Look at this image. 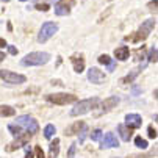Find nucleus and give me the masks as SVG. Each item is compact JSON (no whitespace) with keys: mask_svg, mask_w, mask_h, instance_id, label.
I'll return each instance as SVG.
<instances>
[{"mask_svg":"<svg viewBox=\"0 0 158 158\" xmlns=\"http://www.w3.org/2000/svg\"><path fill=\"white\" fill-rule=\"evenodd\" d=\"M8 46V44H6V41L3 39V38H0V49H5Z\"/></svg>","mask_w":158,"mask_h":158,"instance_id":"36","label":"nucleus"},{"mask_svg":"<svg viewBox=\"0 0 158 158\" xmlns=\"http://www.w3.org/2000/svg\"><path fill=\"white\" fill-rule=\"evenodd\" d=\"M5 56H6V55H5L3 52H0V61H3V60H5Z\"/></svg>","mask_w":158,"mask_h":158,"instance_id":"38","label":"nucleus"},{"mask_svg":"<svg viewBox=\"0 0 158 158\" xmlns=\"http://www.w3.org/2000/svg\"><path fill=\"white\" fill-rule=\"evenodd\" d=\"M99 63L103 64V66H106V64L111 63V58H110L108 55H100V56H99Z\"/></svg>","mask_w":158,"mask_h":158,"instance_id":"27","label":"nucleus"},{"mask_svg":"<svg viewBox=\"0 0 158 158\" xmlns=\"http://www.w3.org/2000/svg\"><path fill=\"white\" fill-rule=\"evenodd\" d=\"M24 150H25V156H33V152H31V149H30L27 144L24 146Z\"/></svg>","mask_w":158,"mask_h":158,"instance_id":"33","label":"nucleus"},{"mask_svg":"<svg viewBox=\"0 0 158 158\" xmlns=\"http://www.w3.org/2000/svg\"><path fill=\"white\" fill-rule=\"evenodd\" d=\"M60 155V139L55 138L53 143L50 144V150H49V156H58Z\"/></svg>","mask_w":158,"mask_h":158,"instance_id":"20","label":"nucleus"},{"mask_svg":"<svg viewBox=\"0 0 158 158\" xmlns=\"http://www.w3.org/2000/svg\"><path fill=\"white\" fill-rule=\"evenodd\" d=\"M135 146L139 147V149H147L149 147V143L146 139H143L141 136H136V138H135Z\"/></svg>","mask_w":158,"mask_h":158,"instance_id":"23","label":"nucleus"},{"mask_svg":"<svg viewBox=\"0 0 158 158\" xmlns=\"http://www.w3.org/2000/svg\"><path fill=\"white\" fill-rule=\"evenodd\" d=\"M49 2H56V0H49Z\"/></svg>","mask_w":158,"mask_h":158,"instance_id":"41","label":"nucleus"},{"mask_svg":"<svg viewBox=\"0 0 158 158\" xmlns=\"http://www.w3.org/2000/svg\"><path fill=\"white\" fill-rule=\"evenodd\" d=\"M85 127V122H81V121H78V122H75V124H72L71 127H67L66 130H64V133L67 135V136H72V135H77L81 128Z\"/></svg>","mask_w":158,"mask_h":158,"instance_id":"18","label":"nucleus"},{"mask_svg":"<svg viewBox=\"0 0 158 158\" xmlns=\"http://www.w3.org/2000/svg\"><path fill=\"white\" fill-rule=\"evenodd\" d=\"M75 3V0H56V5H55V14L56 16H66V14H69L71 13V8L72 5Z\"/></svg>","mask_w":158,"mask_h":158,"instance_id":"8","label":"nucleus"},{"mask_svg":"<svg viewBox=\"0 0 158 158\" xmlns=\"http://www.w3.org/2000/svg\"><path fill=\"white\" fill-rule=\"evenodd\" d=\"M118 133L122 141H128L131 136V127H128L127 124H119L118 125Z\"/></svg>","mask_w":158,"mask_h":158,"instance_id":"15","label":"nucleus"},{"mask_svg":"<svg viewBox=\"0 0 158 158\" xmlns=\"http://www.w3.org/2000/svg\"><path fill=\"white\" fill-rule=\"evenodd\" d=\"M35 156H38V158H42V156H44V152L41 150V147H39V146H36V147H35Z\"/></svg>","mask_w":158,"mask_h":158,"instance_id":"31","label":"nucleus"},{"mask_svg":"<svg viewBox=\"0 0 158 158\" xmlns=\"http://www.w3.org/2000/svg\"><path fill=\"white\" fill-rule=\"evenodd\" d=\"M144 67H146V64H143V66L136 67V69H135V71H131V72H130V74H128L127 77H124V78L121 80V83H122V85H125V83H131V81H133L135 78L138 77V74H139V72H141V71L144 69Z\"/></svg>","mask_w":158,"mask_h":158,"instance_id":"16","label":"nucleus"},{"mask_svg":"<svg viewBox=\"0 0 158 158\" xmlns=\"http://www.w3.org/2000/svg\"><path fill=\"white\" fill-rule=\"evenodd\" d=\"M119 102H121V99H119L118 96H111V97L105 99V100L102 102V105H100L102 113H108V111H111L113 108H116V106L119 105Z\"/></svg>","mask_w":158,"mask_h":158,"instance_id":"12","label":"nucleus"},{"mask_svg":"<svg viewBox=\"0 0 158 158\" xmlns=\"http://www.w3.org/2000/svg\"><path fill=\"white\" fill-rule=\"evenodd\" d=\"M102 135H103L102 130H100V128H96V130L91 131V139H93V141H100V139H102Z\"/></svg>","mask_w":158,"mask_h":158,"instance_id":"24","label":"nucleus"},{"mask_svg":"<svg viewBox=\"0 0 158 158\" xmlns=\"http://www.w3.org/2000/svg\"><path fill=\"white\" fill-rule=\"evenodd\" d=\"M77 135H78V141H80V143H85V139H86V135H88V127L85 125V127H83V128L77 133Z\"/></svg>","mask_w":158,"mask_h":158,"instance_id":"25","label":"nucleus"},{"mask_svg":"<svg viewBox=\"0 0 158 158\" xmlns=\"http://www.w3.org/2000/svg\"><path fill=\"white\" fill-rule=\"evenodd\" d=\"M16 124H19L22 128H25L30 135H35L38 130H39V125H38V121L33 119L31 116L25 114V116H19L16 119Z\"/></svg>","mask_w":158,"mask_h":158,"instance_id":"6","label":"nucleus"},{"mask_svg":"<svg viewBox=\"0 0 158 158\" xmlns=\"http://www.w3.org/2000/svg\"><path fill=\"white\" fill-rule=\"evenodd\" d=\"M28 141H30V133H28V131L24 133V135H20V136H16L14 143H11V144L6 146V152H14V150H17L19 147H24Z\"/></svg>","mask_w":158,"mask_h":158,"instance_id":"9","label":"nucleus"},{"mask_svg":"<svg viewBox=\"0 0 158 158\" xmlns=\"http://www.w3.org/2000/svg\"><path fill=\"white\" fill-rule=\"evenodd\" d=\"M125 122H127V125L131 127V128H138V127H141L143 119H141L139 114H136V113H130V114L125 116Z\"/></svg>","mask_w":158,"mask_h":158,"instance_id":"13","label":"nucleus"},{"mask_svg":"<svg viewBox=\"0 0 158 158\" xmlns=\"http://www.w3.org/2000/svg\"><path fill=\"white\" fill-rule=\"evenodd\" d=\"M155 25H156V20H155V17H152V19H147L144 24H141V28L135 33V35H131L133 38H127V41L130 39V41H133V42H141V41H146L147 39V36L150 35V31L155 28Z\"/></svg>","mask_w":158,"mask_h":158,"instance_id":"3","label":"nucleus"},{"mask_svg":"<svg viewBox=\"0 0 158 158\" xmlns=\"http://www.w3.org/2000/svg\"><path fill=\"white\" fill-rule=\"evenodd\" d=\"M2 2H5V3H6V2H10V0H2Z\"/></svg>","mask_w":158,"mask_h":158,"instance_id":"40","label":"nucleus"},{"mask_svg":"<svg viewBox=\"0 0 158 158\" xmlns=\"http://www.w3.org/2000/svg\"><path fill=\"white\" fill-rule=\"evenodd\" d=\"M56 31H58V25L55 24V22H44V24L41 25L39 33H38V42H41V44L47 42Z\"/></svg>","mask_w":158,"mask_h":158,"instance_id":"5","label":"nucleus"},{"mask_svg":"<svg viewBox=\"0 0 158 158\" xmlns=\"http://www.w3.org/2000/svg\"><path fill=\"white\" fill-rule=\"evenodd\" d=\"M108 2H113V0H108Z\"/></svg>","mask_w":158,"mask_h":158,"instance_id":"42","label":"nucleus"},{"mask_svg":"<svg viewBox=\"0 0 158 158\" xmlns=\"http://www.w3.org/2000/svg\"><path fill=\"white\" fill-rule=\"evenodd\" d=\"M75 149H77V144L72 143L71 147H69V152H67V156H74V155H75Z\"/></svg>","mask_w":158,"mask_h":158,"instance_id":"30","label":"nucleus"},{"mask_svg":"<svg viewBox=\"0 0 158 158\" xmlns=\"http://www.w3.org/2000/svg\"><path fill=\"white\" fill-rule=\"evenodd\" d=\"M150 10H153V11H156V0H153V2H149V5H147Z\"/></svg>","mask_w":158,"mask_h":158,"instance_id":"34","label":"nucleus"},{"mask_svg":"<svg viewBox=\"0 0 158 158\" xmlns=\"http://www.w3.org/2000/svg\"><path fill=\"white\" fill-rule=\"evenodd\" d=\"M131 93L136 96V94H141V89L138 88V86H133V89H131Z\"/></svg>","mask_w":158,"mask_h":158,"instance_id":"35","label":"nucleus"},{"mask_svg":"<svg viewBox=\"0 0 158 158\" xmlns=\"http://www.w3.org/2000/svg\"><path fill=\"white\" fill-rule=\"evenodd\" d=\"M147 133H149V138H152V139L156 138V130H155L153 127H149V128H147Z\"/></svg>","mask_w":158,"mask_h":158,"instance_id":"29","label":"nucleus"},{"mask_svg":"<svg viewBox=\"0 0 158 158\" xmlns=\"http://www.w3.org/2000/svg\"><path fill=\"white\" fill-rule=\"evenodd\" d=\"M106 67H108V71H114L116 64H114V63H110V64H106Z\"/></svg>","mask_w":158,"mask_h":158,"instance_id":"37","label":"nucleus"},{"mask_svg":"<svg viewBox=\"0 0 158 158\" xmlns=\"http://www.w3.org/2000/svg\"><path fill=\"white\" fill-rule=\"evenodd\" d=\"M47 61H50V55L47 52H31L22 58V66H42Z\"/></svg>","mask_w":158,"mask_h":158,"instance_id":"2","label":"nucleus"},{"mask_svg":"<svg viewBox=\"0 0 158 158\" xmlns=\"http://www.w3.org/2000/svg\"><path fill=\"white\" fill-rule=\"evenodd\" d=\"M128 55H130V49L128 47H118V49H114V56L119 61L128 60Z\"/></svg>","mask_w":158,"mask_h":158,"instance_id":"17","label":"nucleus"},{"mask_svg":"<svg viewBox=\"0 0 158 158\" xmlns=\"http://www.w3.org/2000/svg\"><path fill=\"white\" fill-rule=\"evenodd\" d=\"M8 130L14 135V136H20V135H24V130H22V127L17 124V125H8Z\"/></svg>","mask_w":158,"mask_h":158,"instance_id":"22","label":"nucleus"},{"mask_svg":"<svg viewBox=\"0 0 158 158\" xmlns=\"http://www.w3.org/2000/svg\"><path fill=\"white\" fill-rule=\"evenodd\" d=\"M35 8L39 10V11H49V10H50V5H49V3H38Z\"/></svg>","mask_w":158,"mask_h":158,"instance_id":"28","label":"nucleus"},{"mask_svg":"<svg viewBox=\"0 0 158 158\" xmlns=\"http://www.w3.org/2000/svg\"><path fill=\"white\" fill-rule=\"evenodd\" d=\"M105 74L99 69V67H91V69L88 71V80L91 81V83H94V85H100V83H103L105 81Z\"/></svg>","mask_w":158,"mask_h":158,"instance_id":"10","label":"nucleus"},{"mask_svg":"<svg viewBox=\"0 0 158 158\" xmlns=\"http://www.w3.org/2000/svg\"><path fill=\"white\" fill-rule=\"evenodd\" d=\"M99 105V99L97 97H91V99H85V100H78L75 103V106L71 110V116H80V114H86L88 111L94 110Z\"/></svg>","mask_w":158,"mask_h":158,"instance_id":"1","label":"nucleus"},{"mask_svg":"<svg viewBox=\"0 0 158 158\" xmlns=\"http://www.w3.org/2000/svg\"><path fill=\"white\" fill-rule=\"evenodd\" d=\"M102 136H103V135H102ZM110 147H119L118 138L114 136V133H111V131L105 133L103 139L100 141V149H110Z\"/></svg>","mask_w":158,"mask_h":158,"instance_id":"11","label":"nucleus"},{"mask_svg":"<svg viewBox=\"0 0 158 158\" xmlns=\"http://www.w3.org/2000/svg\"><path fill=\"white\" fill-rule=\"evenodd\" d=\"M0 78L3 81L10 83V85H22L27 81V77L22 75V74H16V72H11V71H6V69H2L0 71Z\"/></svg>","mask_w":158,"mask_h":158,"instance_id":"7","label":"nucleus"},{"mask_svg":"<svg viewBox=\"0 0 158 158\" xmlns=\"http://www.w3.org/2000/svg\"><path fill=\"white\" fill-rule=\"evenodd\" d=\"M16 110L10 105H0V118H8V116H14Z\"/></svg>","mask_w":158,"mask_h":158,"instance_id":"19","label":"nucleus"},{"mask_svg":"<svg viewBox=\"0 0 158 158\" xmlns=\"http://www.w3.org/2000/svg\"><path fill=\"white\" fill-rule=\"evenodd\" d=\"M71 61H72V66H74V71H75L77 74H81V72L85 71V60H83V55H81V53L74 55V56L71 58Z\"/></svg>","mask_w":158,"mask_h":158,"instance_id":"14","label":"nucleus"},{"mask_svg":"<svg viewBox=\"0 0 158 158\" xmlns=\"http://www.w3.org/2000/svg\"><path fill=\"white\" fill-rule=\"evenodd\" d=\"M19 2H28V0H19Z\"/></svg>","mask_w":158,"mask_h":158,"instance_id":"39","label":"nucleus"},{"mask_svg":"<svg viewBox=\"0 0 158 158\" xmlns=\"http://www.w3.org/2000/svg\"><path fill=\"white\" fill-rule=\"evenodd\" d=\"M56 131V127L53 124H47L46 128H44V138H47V139H52L53 138V135Z\"/></svg>","mask_w":158,"mask_h":158,"instance_id":"21","label":"nucleus"},{"mask_svg":"<svg viewBox=\"0 0 158 158\" xmlns=\"http://www.w3.org/2000/svg\"><path fill=\"white\" fill-rule=\"evenodd\" d=\"M149 61L150 63H156V47H152L149 50Z\"/></svg>","mask_w":158,"mask_h":158,"instance_id":"26","label":"nucleus"},{"mask_svg":"<svg viewBox=\"0 0 158 158\" xmlns=\"http://www.w3.org/2000/svg\"><path fill=\"white\" fill-rule=\"evenodd\" d=\"M46 100L55 105H69L77 102V96L74 94H66V93H55V94H47Z\"/></svg>","mask_w":158,"mask_h":158,"instance_id":"4","label":"nucleus"},{"mask_svg":"<svg viewBox=\"0 0 158 158\" xmlns=\"http://www.w3.org/2000/svg\"><path fill=\"white\" fill-rule=\"evenodd\" d=\"M6 47H8V53H10V55H17L16 46H6Z\"/></svg>","mask_w":158,"mask_h":158,"instance_id":"32","label":"nucleus"}]
</instances>
